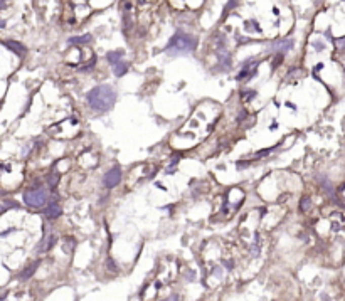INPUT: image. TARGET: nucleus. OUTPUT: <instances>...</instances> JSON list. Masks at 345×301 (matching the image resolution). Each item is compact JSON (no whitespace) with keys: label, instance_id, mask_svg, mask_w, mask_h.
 Segmentation results:
<instances>
[{"label":"nucleus","instance_id":"9","mask_svg":"<svg viewBox=\"0 0 345 301\" xmlns=\"http://www.w3.org/2000/svg\"><path fill=\"white\" fill-rule=\"evenodd\" d=\"M108 57V61H109V64L114 66L117 62L122 61V57H123V52L122 51H114V52H109V54L106 56Z\"/></svg>","mask_w":345,"mask_h":301},{"label":"nucleus","instance_id":"8","mask_svg":"<svg viewBox=\"0 0 345 301\" xmlns=\"http://www.w3.org/2000/svg\"><path fill=\"white\" fill-rule=\"evenodd\" d=\"M113 71H114V74H117L118 78H122L125 72L128 71V64H127V62H123V61H120V62H117V64L113 66Z\"/></svg>","mask_w":345,"mask_h":301},{"label":"nucleus","instance_id":"12","mask_svg":"<svg viewBox=\"0 0 345 301\" xmlns=\"http://www.w3.org/2000/svg\"><path fill=\"white\" fill-rule=\"evenodd\" d=\"M48 180H49V185H51L52 189H54V187H56V183H57V180H59V175H57V173H54V172H52L51 175H49V178H48Z\"/></svg>","mask_w":345,"mask_h":301},{"label":"nucleus","instance_id":"1","mask_svg":"<svg viewBox=\"0 0 345 301\" xmlns=\"http://www.w3.org/2000/svg\"><path fill=\"white\" fill-rule=\"evenodd\" d=\"M86 99L90 103V106L96 109V111H108L117 103V91L111 86H108V84H99V86L93 88L88 93Z\"/></svg>","mask_w":345,"mask_h":301},{"label":"nucleus","instance_id":"4","mask_svg":"<svg viewBox=\"0 0 345 301\" xmlns=\"http://www.w3.org/2000/svg\"><path fill=\"white\" fill-rule=\"evenodd\" d=\"M120 180H122V168H120L118 165H114L111 170L104 175V187H108V189L117 187L120 183Z\"/></svg>","mask_w":345,"mask_h":301},{"label":"nucleus","instance_id":"10","mask_svg":"<svg viewBox=\"0 0 345 301\" xmlns=\"http://www.w3.org/2000/svg\"><path fill=\"white\" fill-rule=\"evenodd\" d=\"M37 266H39V261H37V262H34V264H30V266H29L27 269H24V273L20 274V279H29V278L35 273V269H37Z\"/></svg>","mask_w":345,"mask_h":301},{"label":"nucleus","instance_id":"3","mask_svg":"<svg viewBox=\"0 0 345 301\" xmlns=\"http://www.w3.org/2000/svg\"><path fill=\"white\" fill-rule=\"evenodd\" d=\"M24 202L29 207H43L48 202V194L44 189H29L24 194Z\"/></svg>","mask_w":345,"mask_h":301},{"label":"nucleus","instance_id":"14","mask_svg":"<svg viewBox=\"0 0 345 301\" xmlns=\"http://www.w3.org/2000/svg\"><path fill=\"white\" fill-rule=\"evenodd\" d=\"M308 200H310V199H305V200H303V204H301V209H303V210L306 209V205H308Z\"/></svg>","mask_w":345,"mask_h":301},{"label":"nucleus","instance_id":"7","mask_svg":"<svg viewBox=\"0 0 345 301\" xmlns=\"http://www.w3.org/2000/svg\"><path fill=\"white\" fill-rule=\"evenodd\" d=\"M5 47H9L10 51L15 52L17 56H24L25 54V47L22 44H19V42H14V41H5L4 42Z\"/></svg>","mask_w":345,"mask_h":301},{"label":"nucleus","instance_id":"11","mask_svg":"<svg viewBox=\"0 0 345 301\" xmlns=\"http://www.w3.org/2000/svg\"><path fill=\"white\" fill-rule=\"evenodd\" d=\"M88 42H91V35L90 34L81 35V37H71L69 39V44H88Z\"/></svg>","mask_w":345,"mask_h":301},{"label":"nucleus","instance_id":"5","mask_svg":"<svg viewBox=\"0 0 345 301\" xmlns=\"http://www.w3.org/2000/svg\"><path fill=\"white\" fill-rule=\"evenodd\" d=\"M291 47H293V41L290 39H278L275 42H271L268 46V51H275V52H280V54H285V52L291 51Z\"/></svg>","mask_w":345,"mask_h":301},{"label":"nucleus","instance_id":"2","mask_svg":"<svg viewBox=\"0 0 345 301\" xmlns=\"http://www.w3.org/2000/svg\"><path fill=\"white\" fill-rule=\"evenodd\" d=\"M197 47V39L194 35L189 34H175L174 37L170 39L169 46H167V54L177 56V54H187V52H192Z\"/></svg>","mask_w":345,"mask_h":301},{"label":"nucleus","instance_id":"6","mask_svg":"<svg viewBox=\"0 0 345 301\" xmlns=\"http://www.w3.org/2000/svg\"><path fill=\"white\" fill-rule=\"evenodd\" d=\"M61 212H62V210H61V207L57 204H49L48 207L44 209V215L48 219H57L61 215Z\"/></svg>","mask_w":345,"mask_h":301},{"label":"nucleus","instance_id":"13","mask_svg":"<svg viewBox=\"0 0 345 301\" xmlns=\"http://www.w3.org/2000/svg\"><path fill=\"white\" fill-rule=\"evenodd\" d=\"M95 64H96V57H93V59L90 61V64H88L86 67H81V71H90L91 67H95Z\"/></svg>","mask_w":345,"mask_h":301}]
</instances>
